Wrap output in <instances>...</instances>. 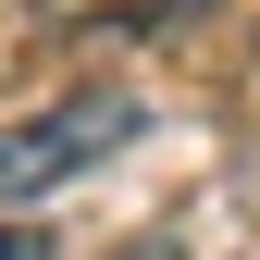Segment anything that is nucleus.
Segmentation results:
<instances>
[{
	"label": "nucleus",
	"instance_id": "f257e3e1",
	"mask_svg": "<svg viewBox=\"0 0 260 260\" xmlns=\"http://www.w3.org/2000/svg\"><path fill=\"white\" fill-rule=\"evenodd\" d=\"M124 137H137V100H124V87H87V100H50L25 124H0V199H50L62 174L112 161Z\"/></svg>",
	"mask_w": 260,
	"mask_h": 260
},
{
	"label": "nucleus",
	"instance_id": "f03ea898",
	"mask_svg": "<svg viewBox=\"0 0 260 260\" xmlns=\"http://www.w3.org/2000/svg\"><path fill=\"white\" fill-rule=\"evenodd\" d=\"M0 260H50V248H38V236H13V223H0Z\"/></svg>",
	"mask_w": 260,
	"mask_h": 260
}]
</instances>
